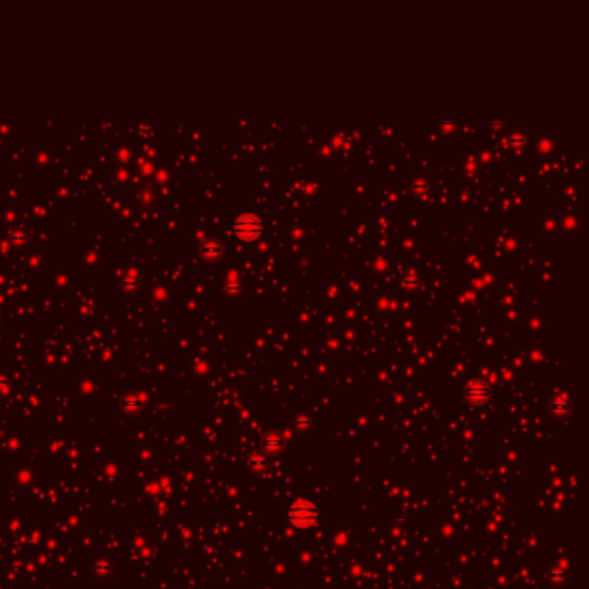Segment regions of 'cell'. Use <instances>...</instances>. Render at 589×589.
<instances>
[{
    "mask_svg": "<svg viewBox=\"0 0 589 589\" xmlns=\"http://www.w3.org/2000/svg\"><path fill=\"white\" fill-rule=\"evenodd\" d=\"M235 230H237V234L242 237V239H254V237H258L259 232H261L259 218L251 216V215L240 218V220L237 221V225H235Z\"/></svg>",
    "mask_w": 589,
    "mask_h": 589,
    "instance_id": "1",
    "label": "cell"
}]
</instances>
